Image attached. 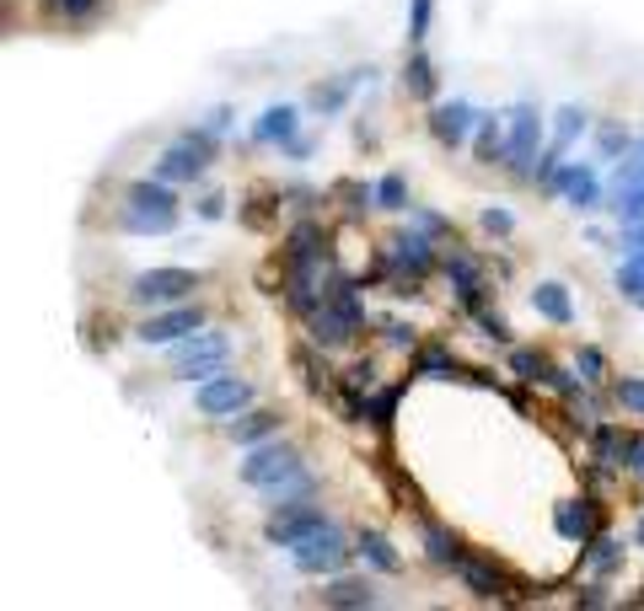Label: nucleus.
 I'll return each mask as SVG.
<instances>
[{
	"mask_svg": "<svg viewBox=\"0 0 644 611\" xmlns=\"http://www.w3.org/2000/svg\"><path fill=\"white\" fill-rule=\"evenodd\" d=\"M634 306H640V311H644V296H640V301H634Z\"/></svg>",
	"mask_w": 644,
	"mask_h": 611,
	"instance_id": "obj_49",
	"label": "nucleus"
},
{
	"mask_svg": "<svg viewBox=\"0 0 644 611\" xmlns=\"http://www.w3.org/2000/svg\"><path fill=\"white\" fill-rule=\"evenodd\" d=\"M425 542H429V558H435V563H457V542H452L440 525H425Z\"/></svg>",
	"mask_w": 644,
	"mask_h": 611,
	"instance_id": "obj_36",
	"label": "nucleus"
},
{
	"mask_svg": "<svg viewBox=\"0 0 644 611\" xmlns=\"http://www.w3.org/2000/svg\"><path fill=\"white\" fill-rule=\"evenodd\" d=\"M440 269H446V279H452L457 301L478 311V290H484V274H478V263H473L467 252H446V258H440Z\"/></svg>",
	"mask_w": 644,
	"mask_h": 611,
	"instance_id": "obj_16",
	"label": "nucleus"
},
{
	"mask_svg": "<svg viewBox=\"0 0 644 611\" xmlns=\"http://www.w3.org/2000/svg\"><path fill=\"white\" fill-rule=\"evenodd\" d=\"M478 108L473 102H462V97H452V102H435L429 108V134L446 146V151H462L467 140H473V129H478Z\"/></svg>",
	"mask_w": 644,
	"mask_h": 611,
	"instance_id": "obj_12",
	"label": "nucleus"
},
{
	"mask_svg": "<svg viewBox=\"0 0 644 611\" xmlns=\"http://www.w3.org/2000/svg\"><path fill=\"white\" fill-rule=\"evenodd\" d=\"M344 558H349V542L338 537L334 525L311 531L307 542H296V548H290V563H296L301 574H338V569H344Z\"/></svg>",
	"mask_w": 644,
	"mask_h": 611,
	"instance_id": "obj_10",
	"label": "nucleus"
},
{
	"mask_svg": "<svg viewBox=\"0 0 644 611\" xmlns=\"http://www.w3.org/2000/svg\"><path fill=\"white\" fill-rule=\"evenodd\" d=\"M360 558H366L370 569H382V574H398V552H393V542H387V537H382V531H360Z\"/></svg>",
	"mask_w": 644,
	"mask_h": 611,
	"instance_id": "obj_22",
	"label": "nucleus"
},
{
	"mask_svg": "<svg viewBox=\"0 0 644 611\" xmlns=\"http://www.w3.org/2000/svg\"><path fill=\"white\" fill-rule=\"evenodd\" d=\"M123 231H135V237H167V231H178V199H172V183L146 178V183L129 188Z\"/></svg>",
	"mask_w": 644,
	"mask_h": 611,
	"instance_id": "obj_1",
	"label": "nucleus"
},
{
	"mask_svg": "<svg viewBox=\"0 0 644 611\" xmlns=\"http://www.w3.org/2000/svg\"><path fill=\"white\" fill-rule=\"evenodd\" d=\"M328 515H323V504H311V499H296V504H279L269 525H264V537L275 542V548H296V542H307L311 531H323Z\"/></svg>",
	"mask_w": 644,
	"mask_h": 611,
	"instance_id": "obj_8",
	"label": "nucleus"
},
{
	"mask_svg": "<svg viewBox=\"0 0 644 611\" xmlns=\"http://www.w3.org/2000/svg\"><path fill=\"white\" fill-rule=\"evenodd\" d=\"M226 354H231V343L220 333H205V328H199V333H188L184 343H172L167 360H172V375H178V381H210L215 370H226Z\"/></svg>",
	"mask_w": 644,
	"mask_h": 611,
	"instance_id": "obj_3",
	"label": "nucleus"
},
{
	"mask_svg": "<svg viewBox=\"0 0 644 611\" xmlns=\"http://www.w3.org/2000/svg\"><path fill=\"white\" fill-rule=\"evenodd\" d=\"M226 434H231L237 445H264V440H275V434H279V413H258V408H242V413L226 424Z\"/></svg>",
	"mask_w": 644,
	"mask_h": 611,
	"instance_id": "obj_17",
	"label": "nucleus"
},
{
	"mask_svg": "<svg viewBox=\"0 0 644 611\" xmlns=\"http://www.w3.org/2000/svg\"><path fill=\"white\" fill-rule=\"evenodd\" d=\"M194 290H199V274H194V269H146V274H135V284H129V301L161 311V306H184Z\"/></svg>",
	"mask_w": 644,
	"mask_h": 611,
	"instance_id": "obj_4",
	"label": "nucleus"
},
{
	"mask_svg": "<svg viewBox=\"0 0 644 611\" xmlns=\"http://www.w3.org/2000/svg\"><path fill=\"white\" fill-rule=\"evenodd\" d=\"M548 188L569 204V210H581V214L602 210V178H596V167H591V161H564V167L548 178Z\"/></svg>",
	"mask_w": 644,
	"mask_h": 611,
	"instance_id": "obj_9",
	"label": "nucleus"
},
{
	"mask_svg": "<svg viewBox=\"0 0 644 611\" xmlns=\"http://www.w3.org/2000/svg\"><path fill=\"white\" fill-rule=\"evenodd\" d=\"M290 472H301V451H296V445H279V440L247 445V461H242L247 489H275V483H285Z\"/></svg>",
	"mask_w": 644,
	"mask_h": 611,
	"instance_id": "obj_6",
	"label": "nucleus"
},
{
	"mask_svg": "<svg viewBox=\"0 0 644 611\" xmlns=\"http://www.w3.org/2000/svg\"><path fill=\"white\" fill-rule=\"evenodd\" d=\"M596 151L602 156H628L634 151V140H628L623 123H602V129H596Z\"/></svg>",
	"mask_w": 644,
	"mask_h": 611,
	"instance_id": "obj_33",
	"label": "nucleus"
},
{
	"mask_svg": "<svg viewBox=\"0 0 644 611\" xmlns=\"http://www.w3.org/2000/svg\"><path fill=\"white\" fill-rule=\"evenodd\" d=\"M473 156L478 161H505V119H478V129H473Z\"/></svg>",
	"mask_w": 644,
	"mask_h": 611,
	"instance_id": "obj_20",
	"label": "nucleus"
},
{
	"mask_svg": "<svg viewBox=\"0 0 644 611\" xmlns=\"http://www.w3.org/2000/svg\"><path fill=\"white\" fill-rule=\"evenodd\" d=\"M307 493H311V478H307V467H301V472H290L285 483L264 489V499H269V510H279V504H296V499H307Z\"/></svg>",
	"mask_w": 644,
	"mask_h": 611,
	"instance_id": "obj_27",
	"label": "nucleus"
},
{
	"mask_svg": "<svg viewBox=\"0 0 644 611\" xmlns=\"http://www.w3.org/2000/svg\"><path fill=\"white\" fill-rule=\"evenodd\" d=\"M596 461H607V467L628 461V434H617V429H596Z\"/></svg>",
	"mask_w": 644,
	"mask_h": 611,
	"instance_id": "obj_32",
	"label": "nucleus"
},
{
	"mask_svg": "<svg viewBox=\"0 0 644 611\" xmlns=\"http://www.w3.org/2000/svg\"><path fill=\"white\" fill-rule=\"evenodd\" d=\"M634 151H640V161H644V146H634Z\"/></svg>",
	"mask_w": 644,
	"mask_h": 611,
	"instance_id": "obj_48",
	"label": "nucleus"
},
{
	"mask_svg": "<svg viewBox=\"0 0 644 611\" xmlns=\"http://www.w3.org/2000/svg\"><path fill=\"white\" fill-rule=\"evenodd\" d=\"M617 242H623V252H644V214H640V220H623Z\"/></svg>",
	"mask_w": 644,
	"mask_h": 611,
	"instance_id": "obj_40",
	"label": "nucleus"
},
{
	"mask_svg": "<svg viewBox=\"0 0 644 611\" xmlns=\"http://www.w3.org/2000/svg\"><path fill=\"white\" fill-rule=\"evenodd\" d=\"M387 343H398V349H408V343H414V333H408L403 322H387Z\"/></svg>",
	"mask_w": 644,
	"mask_h": 611,
	"instance_id": "obj_46",
	"label": "nucleus"
},
{
	"mask_svg": "<svg viewBox=\"0 0 644 611\" xmlns=\"http://www.w3.org/2000/svg\"><path fill=\"white\" fill-rule=\"evenodd\" d=\"M226 123H231V108H215L210 119H205V134H226Z\"/></svg>",
	"mask_w": 644,
	"mask_h": 611,
	"instance_id": "obj_45",
	"label": "nucleus"
},
{
	"mask_svg": "<svg viewBox=\"0 0 644 611\" xmlns=\"http://www.w3.org/2000/svg\"><path fill=\"white\" fill-rule=\"evenodd\" d=\"M296 123H301V113H296L290 102L264 108L258 123H252V140H258V146H290V140H296Z\"/></svg>",
	"mask_w": 644,
	"mask_h": 611,
	"instance_id": "obj_14",
	"label": "nucleus"
},
{
	"mask_svg": "<svg viewBox=\"0 0 644 611\" xmlns=\"http://www.w3.org/2000/svg\"><path fill=\"white\" fill-rule=\"evenodd\" d=\"M323 607H376V590L366 580H334L323 590Z\"/></svg>",
	"mask_w": 644,
	"mask_h": 611,
	"instance_id": "obj_23",
	"label": "nucleus"
},
{
	"mask_svg": "<svg viewBox=\"0 0 644 611\" xmlns=\"http://www.w3.org/2000/svg\"><path fill=\"white\" fill-rule=\"evenodd\" d=\"M403 87H408V97H435V64H429V54H414L408 60V70H403Z\"/></svg>",
	"mask_w": 644,
	"mask_h": 611,
	"instance_id": "obj_26",
	"label": "nucleus"
},
{
	"mask_svg": "<svg viewBox=\"0 0 644 611\" xmlns=\"http://www.w3.org/2000/svg\"><path fill=\"white\" fill-rule=\"evenodd\" d=\"M628 472L644 478V434H628Z\"/></svg>",
	"mask_w": 644,
	"mask_h": 611,
	"instance_id": "obj_43",
	"label": "nucleus"
},
{
	"mask_svg": "<svg viewBox=\"0 0 644 611\" xmlns=\"http://www.w3.org/2000/svg\"><path fill=\"white\" fill-rule=\"evenodd\" d=\"M478 220H484V231H494V237H511V231H516V220H511V210H484Z\"/></svg>",
	"mask_w": 644,
	"mask_h": 611,
	"instance_id": "obj_41",
	"label": "nucleus"
},
{
	"mask_svg": "<svg viewBox=\"0 0 644 611\" xmlns=\"http://www.w3.org/2000/svg\"><path fill=\"white\" fill-rule=\"evenodd\" d=\"M429 11H435V0H414V11H408V43H425L429 38Z\"/></svg>",
	"mask_w": 644,
	"mask_h": 611,
	"instance_id": "obj_37",
	"label": "nucleus"
},
{
	"mask_svg": "<svg viewBox=\"0 0 644 611\" xmlns=\"http://www.w3.org/2000/svg\"><path fill=\"white\" fill-rule=\"evenodd\" d=\"M452 569H457V580L467 584L473 595H484V601H489V595H499V590H505V580H499L494 569H484V563H473V558H462V552H457V563H452Z\"/></svg>",
	"mask_w": 644,
	"mask_h": 611,
	"instance_id": "obj_19",
	"label": "nucleus"
},
{
	"mask_svg": "<svg viewBox=\"0 0 644 611\" xmlns=\"http://www.w3.org/2000/svg\"><path fill=\"white\" fill-rule=\"evenodd\" d=\"M210 156H215V134H184L178 146H167V156L156 161V178L161 183H194V178H205L210 172Z\"/></svg>",
	"mask_w": 644,
	"mask_h": 611,
	"instance_id": "obj_5",
	"label": "nucleus"
},
{
	"mask_svg": "<svg viewBox=\"0 0 644 611\" xmlns=\"http://www.w3.org/2000/svg\"><path fill=\"white\" fill-rule=\"evenodd\" d=\"M387 258H393L398 269H408L414 279L429 274V263H435V247H429V231H398V237L387 242Z\"/></svg>",
	"mask_w": 644,
	"mask_h": 611,
	"instance_id": "obj_13",
	"label": "nucleus"
},
{
	"mask_svg": "<svg viewBox=\"0 0 644 611\" xmlns=\"http://www.w3.org/2000/svg\"><path fill=\"white\" fill-rule=\"evenodd\" d=\"M575 365H581V381H585V387H596V381L607 375V360H602V349H581V360H575Z\"/></svg>",
	"mask_w": 644,
	"mask_h": 611,
	"instance_id": "obj_39",
	"label": "nucleus"
},
{
	"mask_svg": "<svg viewBox=\"0 0 644 611\" xmlns=\"http://www.w3.org/2000/svg\"><path fill=\"white\" fill-rule=\"evenodd\" d=\"M43 6H49V17H65V22H92L102 11V0H43Z\"/></svg>",
	"mask_w": 644,
	"mask_h": 611,
	"instance_id": "obj_31",
	"label": "nucleus"
},
{
	"mask_svg": "<svg viewBox=\"0 0 644 611\" xmlns=\"http://www.w3.org/2000/svg\"><path fill=\"white\" fill-rule=\"evenodd\" d=\"M532 306H537V317H548V322H558V328H569L575 322V301H569V290L564 284H537L532 290Z\"/></svg>",
	"mask_w": 644,
	"mask_h": 611,
	"instance_id": "obj_18",
	"label": "nucleus"
},
{
	"mask_svg": "<svg viewBox=\"0 0 644 611\" xmlns=\"http://www.w3.org/2000/svg\"><path fill=\"white\" fill-rule=\"evenodd\" d=\"M537 156H543V113H537L532 102H516V108L505 113V167L532 183Z\"/></svg>",
	"mask_w": 644,
	"mask_h": 611,
	"instance_id": "obj_2",
	"label": "nucleus"
},
{
	"mask_svg": "<svg viewBox=\"0 0 644 611\" xmlns=\"http://www.w3.org/2000/svg\"><path fill=\"white\" fill-rule=\"evenodd\" d=\"M360 76H366V70H349V76H338L328 87H317V92H311V108H317V113H338V108L349 102V92H355Z\"/></svg>",
	"mask_w": 644,
	"mask_h": 611,
	"instance_id": "obj_24",
	"label": "nucleus"
},
{
	"mask_svg": "<svg viewBox=\"0 0 644 611\" xmlns=\"http://www.w3.org/2000/svg\"><path fill=\"white\" fill-rule=\"evenodd\" d=\"M393 402H398V392H376V398L366 402V419L376 429H387V424H393Z\"/></svg>",
	"mask_w": 644,
	"mask_h": 611,
	"instance_id": "obj_38",
	"label": "nucleus"
},
{
	"mask_svg": "<svg viewBox=\"0 0 644 611\" xmlns=\"http://www.w3.org/2000/svg\"><path fill=\"white\" fill-rule=\"evenodd\" d=\"M511 370L526 375V381H543L553 365H548V354H537V349H516V354H511Z\"/></svg>",
	"mask_w": 644,
	"mask_h": 611,
	"instance_id": "obj_34",
	"label": "nucleus"
},
{
	"mask_svg": "<svg viewBox=\"0 0 644 611\" xmlns=\"http://www.w3.org/2000/svg\"><path fill=\"white\" fill-rule=\"evenodd\" d=\"M617 563H623V542H613V537H591V574H613Z\"/></svg>",
	"mask_w": 644,
	"mask_h": 611,
	"instance_id": "obj_30",
	"label": "nucleus"
},
{
	"mask_svg": "<svg viewBox=\"0 0 644 611\" xmlns=\"http://www.w3.org/2000/svg\"><path fill=\"white\" fill-rule=\"evenodd\" d=\"M613 398L623 402L628 413H640V419H644V381H640V375H623V381L613 387Z\"/></svg>",
	"mask_w": 644,
	"mask_h": 611,
	"instance_id": "obj_35",
	"label": "nucleus"
},
{
	"mask_svg": "<svg viewBox=\"0 0 644 611\" xmlns=\"http://www.w3.org/2000/svg\"><path fill=\"white\" fill-rule=\"evenodd\" d=\"M553 531L564 537V542H575V548H585L591 537H596V515H591V504H575V499H564L558 510H553Z\"/></svg>",
	"mask_w": 644,
	"mask_h": 611,
	"instance_id": "obj_15",
	"label": "nucleus"
},
{
	"mask_svg": "<svg viewBox=\"0 0 644 611\" xmlns=\"http://www.w3.org/2000/svg\"><path fill=\"white\" fill-rule=\"evenodd\" d=\"M376 210H408V183H403V172H387V178H376Z\"/></svg>",
	"mask_w": 644,
	"mask_h": 611,
	"instance_id": "obj_29",
	"label": "nucleus"
},
{
	"mask_svg": "<svg viewBox=\"0 0 644 611\" xmlns=\"http://www.w3.org/2000/svg\"><path fill=\"white\" fill-rule=\"evenodd\" d=\"M585 123H591V119H585V108H558V113H553V140H548V146L564 156L585 134Z\"/></svg>",
	"mask_w": 644,
	"mask_h": 611,
	"instance_id": "obj_21",
	"label": "nucleus"
},
{
	"mask_svg": "<svg viewBox=\"0 0 644 611\" xmlns=\"http://www.w3.org/2000/svg\"><path fill=\"white\" fill-rule=\"evenodd\" d=\"M199 328H205V311L184 301V306H161V311H151L135 338H140V343H167V349H172V343H184V338L199 333Z\"/></svg>",
	"mask_w": 644,
	"mask_h": 611,
	"instance_id": "obj_11",
	"label": "nucleus"
},
{
	"mask_svg": "<svg viewBox=\"0 0 644 611\" xmlns=\"http://www.w3.org/2000/svg\"><path fill=\"white\" fill-rule=\"evenodd\" d=\"M613 284L628 296V301H640L644 296V252H623V263H617Z\"/></svg>",
	"mask_w": 644,
	"mask_h": 611,
	"instance_id": "obj_25",
	"label": "nucleus"
},
{
	"mask_svg": "<svg viewBox=\"0 0 644 611\" xmlns=\"http://www.w3.org/2000/svg\"><path fill=\"white\" fill-rule=\"evenodd\" d=\"M613 214H617V226H623V220H640L644 214V178L640 183H617L613 188Z\"/></svg>",
	"mask_w": 644,
	"mask_h": 611,
	"instance_id": "obj_28",
	"label": "nucleus"
},
{
	"mask_svg": "<svg viewBox=\"0 0 644 611\" xmlns=\"http://www.w3.org/2000/svg\"><path fill=\"white\" fill-rule=\"evenodd\" d=\"M194 408H199L205 419H237L242 408H252V387H247L242 375L215 370L210 381H199V387H194Z\"/></svg>",
	"mask_w": 644,
	"mask_h": 611,
	"instance_id": "obj_7",
	"label": "nucleus"
},
{
	"mask_svg": "<svg viewBox=\"0 0 644 611\" xmlns=\"http://www.w3.org/2000/svg\"><path fill=\"white\" fill-rule=\"evenodd\" d=\"M478 328H484V333H489L494 343H505V338H511V328H505L499 317H489V311H478Z\"/></svg>",
	"mask_w": 644,
	"mask_h": 611,
	"instance_id": "obj_42",
	"label": "nucleus"
},
{
	"mask_svg": "<svg viewBox=\"0 0 644 611\" xmlns=\"http://www.w3.org/2000/svg\"><path fill=\"white\" fill-rule=\"evenodd\" d=\"M634 542H640V548H644V515H640V525H634Z\"/></svg>",
	"mask_w": 644,
	"mask_h": 611,
	"instance_id": "obj_47",
	"label": "nucleus"
},
{
	"mask_svg": "<svg viewBox=\"0 0 644 611\" xmlns=\"http://www.w3.org/2000/svg\"><path fill=\"white\" fill-rule=\"evenodd\" d=\"M199 214H205V220H220V214H226V199H220V193H205V199H199Z\"/></svg>",
	"mask_w": 644,
	"mask_h": 611,
	"instance_id": "obj_44",
	"label": "nucleus"
}]
</instances>
